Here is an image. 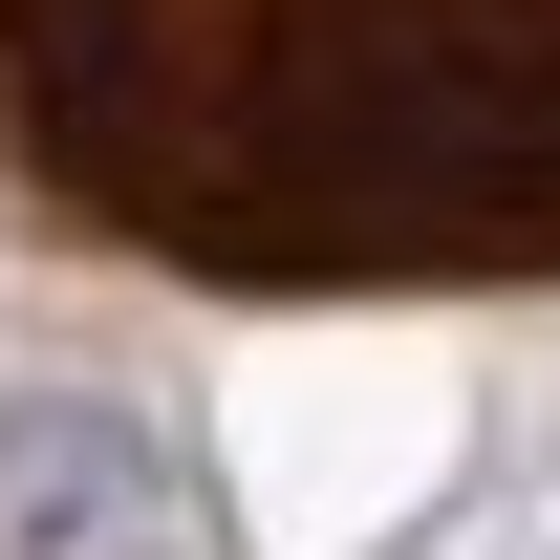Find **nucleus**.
I'll return each instance as SVG.
<instances>
[{"label":"nucleus","mask_w":560,"mask_h":560,"mask_svg":"<svg viewBox=\"0 0 560 560\" xmlns=\"http://www.w3.org/2000/svg\"><path fill=\"white\" fill-rule=\"evenodd\" d=\"M0 173L215 302L560 280V0H0Z\"/></svg>","instance_id":"1"}]
</instances>
